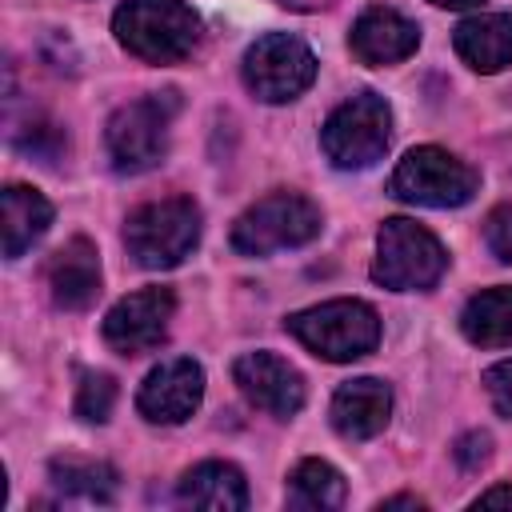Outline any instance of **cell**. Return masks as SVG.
Masks as SVG:
<instances>
[{
  "label": "cell",
  "mask_w": 512,
  "mask_h": 512,
  "mask_svg": "<svg viewBox=\"0 0 512 512\" xmlns=\"http://www.w3.org/2000/svg\"><path fill=\"white\" fill-rule=\"evenodd\" d=\"M348 44H352V56H356L360 64L384 68V64L408 60V56L416 52L420 28H416L408 16H400L396 8L376 4V8H364V12L356 16Z\"/></svg>",
  "instance_id": "14"
},
{
  "label": "cell",
  "mask_w": 512,
  "mask_h": 512,
  "mask_svg": "<svg viewBox=\"0 0 512 512\" xmlns=\"http://www.w3.org/2000/svg\"><path fill=\"white\" fill-rule=\"evenodd\" d=\"M392 140V108L376 92H356L320 128V148L324 156L352 172V168H372Z\"/></svg>",
  "instance_id": "7"
},
{
  "label": "cell",
  "mask_w": 512,
  "mask_h": 512,
  "mask_svg": "<svg viewBox=\"0 0 512 512\" xmlns=\"http://www.w3.org/2000/svg\"><path fill=\"white\" fill-rule=\"evenodd\" d=\"M44 284L56 308L84 312L100 296V256L96 244L84 236H72L64 248H56L44 264Z\"/></svg>",
  "instance_id": "13"
},
{
  "label": "cell",
  "mask_w": 512,
  "mask_h": 512,
  "mask_svg": "<svg viewBox=\"0 0 512 512\" xmlns=\"http://www.w3.org/2000/svg\"><path fill=\"white\" fill-rule=\"evenodd\" d=\"M452 456H456V464H460L464 472H476V468L488 464V456H492V440H488V432H464V436L456 440Z\"/></svg>",
  "instance_id": "25"
},
{
  "label": "cell",
  "mask_w": 512,
  "mask_h": 512,
  "mask_svg": "<svg viewBox=\"0 0 512 512\" xmlns=\"http://www.w3.org/2000/svg\"><path fill=\"white\" fill-rule=\"evenodd\" d=\"M456 56L472 68V72H500L512 64V16L508 12H480L456 24L452 36Z\"/></svg>",
  "instance_id": "16"
},
{
  "label": "cell",
  "mask_w": 512,
  "mask_h": 512,
  "mask_svg": "<svg viewBox=\"0 0 512 512\" xmlns=\"http://www.w3.org/2000/svg\"><path fill=\"white\" fill-rule=\"evenodd\" d=\"M392 416V388L376 376H360L336 388L332 396V428L344 440H372L384 432Z\"/></svg>",
  "instance_id": "15"
},
{
  "label": "cell",
  "mask_w": 512,
  "mask_h": 512,
  "mask_svg": "<svg viewBox=\"0 0 512 512\" xmlns=\"http://www.w3.org/2000/svg\"><path fill=\"white\" fill-rule=\"evenodd\" d=\"M176 500L188 508H208V512H240V508H248V480L236 464L204 460L184 472Z\"/></svg>",
  "instance_id": "17"
},
{
  "label": "cell",
  "mask_w": 512,
  "mask_h": 512,
  "mask_svg": "<svg viewBox=\"0 0 512 512\" xmlns=\"http://www.w3.org/2000/svg\"><path fill=\"white\" fill-rule=\"evenodd\" d=\"M280 4H288L296 12H320V8H332L336 0H280Z\"/></svg>",
  "instance_id": "27"
},
{
  "label": "cell",
  "mask_w": 512,
  "mask_h": 512,
  "mask_svg": "<svg viewBox=\"0 0 512 512\" xmlns=\"http://www.w3.org/2000/svg\"><path fill=\"white\" fill-rule=\"evenodd\" d=\"M380 508H424V500H416V496H388Z\"/></svg>",
  "instance_id": "28"
},
{
  "label": "cell",
  "mask_w": 512,
  "mask_h": 512,
  "mask_svg": "<svg viewBox=\"0 0 512 512\" xmlns=\"http://www.w3.org/2000/svg\"><path fill=\"white\" fill-rule=\"evenodd\" d=\"M236 388L268 416L288 420L304 408V376L276 352H244L232 364Z\"/></svg>",
  "instance_id": "12"
},
{
  "label": "cell",
  "mask_w": 512,
  "mask_h": 512,
  "mask_svg": "<svg viewBox=\"0 0 512 512\" xmlns=\"http://www.w3.org/2000/svg\"><path fill=\"white\" fill-rule=\"evenodd\" d=\"M348 496L344 476L328 464V460H300L288 476V504L292 508H308V512H332L340 508Z\"/></svg>",
  "instance_id": "21"
},
{
  "label": "cell",
  "mask_w": 512,
  "mask_h": 512,
  "mask_svg": "<svg viewBox=\"0 0 512 512\" xmlns=\"http://www.w3.org/2000/svg\"><path fill=\"white\" fill-rule=\"evenodd\" d=\"M200 244V208L188 196L140 204L124 220V248L140 268H176Z\"/></svg>",
  "instance_id": "3"
},
{
  "label": "cell",
  "mask_w": 512,
  "mask_h": 512,
  "mask_svg": "<svg viewBox=\"0 0 512 512\" xmlns=\"http://www.w3.org/2000/svg\"><path fill=\"white\" fill-rule=\"evenodd\" d=\"M432 4H440V8H472L480 0H432Z\"/></svg>",
  "instance_id": "29"
},
{
  "label": "cell",
  "mask_w": 512,
  "mask_h": 512,
  "mask_svg": "<svg viewBox=\"0 0 512 512\" xmlns=\"http://www.w3.org/2000/svg\"><path fill=\"white\" fill-rule=\"evenodd\" d=\"M448 268L444 244L416 220L392 216L376 232V260H372V280L392 288V292H424L432 288Z\"/></svg>",
  "instance_id": "4"
},
{
  "label": "cell",
  "mask_w": 512,
  "mask_h": 512,
  "mask_svg": "<svg viewBox=\"0 0 512 512\" xmlns=\"http://www.w3.org/2000/svg\"><path fill=\"white\" fill-rule=\"evenodd\" d=\"M244 84L264 104H288L316 80L312 48L292 32H268L244 52Z\"/></svg>",
  "instance_id": "9"
},
{
  "label": "cell",
  "mask_w": 512,
  "mask_h": 512,
  "mask_svg": "<svg viewBox=\"0 0 512 512\" xmlns=\"http://www.w3.org/2000/svg\"><path fill=\"white\" fill-rule=\"evenodd\" d=\"M476 508H512V488H508V484H500V488H492V492L476 496Z\"/></svg>",
  "instance_id": "26"
},
{
  "label": "cell",
  "mask_w": 512,
  "mask_h": 512,
  "mask_svg": "<svg viewBox=\"0 0 512 512\" xmlns=\"http://www.w3.org/2000/svg\"><path fill=\"white\" fill-rule=\"evenodd\" d=\"M284 328L320 360L348 364L368 356L380 344V316L364 300H324L304 312H292Z\"/></svg>",
  "instance_id": "2"
},
{
  "label": "cell",
  "mask_w": 512,
  "mask_h": 512,
  "mask_svg": "<svg viewBox=\"0 0 512 512\" xmlns=\"http://www.w3.org/2000/svg\"><path fill=\"white\" fill-rule=\"evenodd\" d=\"M176 108H180L176 92H152V96H140V100L116 108L104 128L112 168L128 172V176L156 168L168 156V128H172Z\"/></svg>",
  "instance_id": "5"
},
{
  "label": "cell",
  "mask_w": 512,
  "mask_h": 512,
  "mask_svg": "<svg viewBox=\"0 0 512 512\" xmlns=\"http://www.w3.org/2000/svg\"><path fill=\"white\" fill-rule=\"evenodd\" d=\"M52 224V204L24 184H8L4 188V256L16 260L24 256Z\"/></svg>",
  "instance_id": "18"
},
{
  "label": "cell",
  "mask_w": 512,
  "mask_h": 512,
  "mask_svg": "<svg viewBox=\"0 0 512 512\" xmlns=\"http://www.w3.org/2000/svg\"><path fill=\"white\" fill-rule=\"evenodd\" d=\"M176 312L172 288H144L116 300L104 316V340L120 356H140L168 336V320Z\"/></svg>",
  "instance_id": "10"
},
{
  "label": "cell",
  "mask_w": 512,
  "mask_h": 512,
  "mask_svg": "<svg viewBox=\"0 0 512 512\" xmlns=\"http://www.w3.org/2000/svg\"><path fill=\"white\" fill-rule=\"evenodd\" d=\"M320 208L300 192H272L256 200L232 224V248L240 256H268L280 248H300L320 236Z\"/></svg>",
  "instance_id": "8"
},
{
  "label": "cell",
  "mask_w": 512,
  "mask_h": 512,
  "mask_svg": "<svg viewBox=\"0 0 512 512\" xmlns=\"http://www.w3.org/2000/svg\"><path fill=\"white\" fill-rule=\"evenodd\" d=\"M484 388H488L492 408L512 420V356L500 360V364H492V368L484 372Z\"/></svg>",
  "instance_id": "24"
},
{
  "label": "cell",
  "mask_w": 512,
  "mask_h": 512,
  "mask_svg": "<svg viewBox=\"0 0 512 512\" xmlns=\"http://www.w3.org/2000/svg\"><path fill=\"white\" fill-rule=\"evenodd\" d=\"M460 332L476 348H504L512 344V288L476 292L460 312Z\"/></svg>",
  "instance_id": "19"
},
{
  "label": "cell",
  "mask_w": 512,
  "mask_h": 512,
  "mask_svg": "<svg viewBox=\"0 0 512 512\" xmlns=\"http://www.w3.org/2000/svg\"><path fill=\"white\" fill-rule=\"evenodd\" d=\"M476 188H480V172L436 144H420L404 152V160L388 180V192L396 200L420 208H460L476 196Z\"/></svg>",
  "instance_id": "6"
},
{
  "label": "cell",
  "mask_w": 512,
  "mask_h": 512,
  "mask_svg": "<svg viewBox=\"0 0 512 512\" xmlns=\"http://www.w3.org/2000/svg\"><path fill=\"white\" fill-rule=\"evenodd\" d=\"M112 32L144 64H180L200 44V16L184 0H124L112 12Z\"/></svg>",
  "instance_id": "1"
},
{
  "label": "cell",
  "mask_w": 512,
  "mask_h": 512,
  "mask_svg": "<svg viewBox=\"0 0 512 512\" xmlns=\"http://www.w3.org/2000/svg\"><path fill=\"white\" fill-rule=\"evenodd\" d=\"M484 244L500 264H512V204H496L484 216Z\"/></svg>",
  "instance_id": "23"
},
{
  "label": "cell",
  "mask_w": 512,
  "mask_h": 512,
  "mask_svg": "<svg viewBox=\"0 0 512 512\" xmlns=\"http://www.w3.org/2000/svg\"><path fill=\"white\" fill-rule=\"evenodd\" d=\"M48 476H52V484L64 496L92 500V504H112L116 500V488H120V472L112 464L84 460V456H56L48 464Z\"/></svg>",
  "instance_id": "20"
},
{
  "label": "cell",
  "mask_w": 512,
  "mask_h": 512,
  "mask_svg": "<svg viewBox=\"0 0 512 512\" xmlns=\"http://www.w3.org/2000/svg\"><path fill=\"white\" fill-rule=\"evenodd\" d=\"M76 416L88 420V424H104L116 408V380L104 376V372H84L80 376V388H76Z\"/></svg>",
  "instance_id": "22"
},
{
  "label": "cell",
  "mask_w": 512,
  "mask_h": 512,
  "mask_svg": "<svg viewBox=\"0 0 512 512\" xmlns=\"http://www.w3.org/2000/svg\"><path fill=\"white\" fill-rule=\"evenodd\" d=\"M200 400H204V368L188 356L156 364L136 392V408L152 424H184L200 408Z\"/></svg>",
  "instance_id": "11"
}]
</instances>
